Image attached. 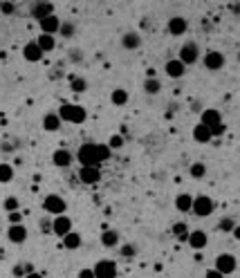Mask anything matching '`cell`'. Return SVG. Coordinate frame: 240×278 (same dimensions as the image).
Wrapping results in <instances>:
<instances>
[{
  "instance_id": "36",
  "label": "cell",
  "mask_w": 240,
  "mask_h": 278,
  "mask_svg": "<svg viewBox=\"0 0 240 278\" xmlns=\"http://www.w3.org/2000/svg\"><path fill=\"white\" fill-rule=\"evenodd\" d=\"M209 130H211V137H222L227 132V126L220 121V123H216V126H211Z\"/></svg>"
},
{
  "instance_id": "47",
  "label": "cell",
  "mask_w": 240,
  "mask_h": 278,
  "mask_svg": "<svg viewBox=\"0 0 240 278\" xmlns=\"http://www.w3.org/2000/svg\"><path fill=\"white\" fill-rule=\"evenodd\" d=\"M25 278H43V276H40V274H36V272H32V274H27Z\"/></svg>"
},
{
  "instance_id": "22",
  "label": "cell",
  "mask_w": 240,
  "mask_h": 278,
  "mask_svg": "<svg viewBox=\"0 0 240 278\" xmlns=\"http://www.w3.org/2000/svg\"><path fill=\"white\" fill-rule=\"evenodd\" d=\"M175 209L182 211V213H189V211L193 209V198L189 196V193H180V196L175 198Z\"/></svg>"
},
{
  "instance_id": "15",
  "label": "cell",
  "mask_w": 240,
  "mask_h": 278,
  "mask_svg": "<svg viewBox=\"0 0 240 278\" xmlns=\"http://www.w3.org/2000/svg\"><path fill=\"white\" fill-rule=\"evenodd\" d=\"M52 14H54V5H52V2H36V5L32 7V18H36L39 23Z\"/></svg>"
},
{
  "instance_id": "42",
  "label": "cell",
  "mask_w": 240,
  "mask_h": 278,
  "mask_svg": "<svg viewBox=\"0 0 240 278\" xmlns=\"http://www.w3.org/2000/svg\"><path fill=\"white\" fill-rule=\"evenodd\" d=\"M79 278H94V269H81Z\"/></svg>"
},
{
  "instance_id": "32",
  "label": "cell",
  "mask_w": 240,
  "mask_h": 278,
  "mask_svg": "<svg viewBox=\"0 0 240 278\" xmlns=\"http://www.w3.org/2000/svg\"><path fill=\"white\" fill-rule=\"evenodd\" d=\"M70 90H72V92H85V90H88V83H85V79H72V81H70Z\"/></svg>"
},
{
  "instance_id": "31",
  "label": "cell",
  "mask_w": 240,
  "mask_h": 278,
  "mask_svg": "<svg viewBox=\"0 0 240 278\" xmlns=\"http://www.w3.org/2000/svg\"><path fill=\"white\" fill-rule=\"evenodd\" d=\"M189 173H191L193 180H202V177L206 175V166L202 164V161H196V164L191 166V171H189Z\"/></svg>"
},
{
  "instance_id": "46",
  "label": "cell",
  "mask_w": 240,
  "mask_h": 278,
  "mask_svg": "<svg viewBox=\"0 0 240 278\" xmlns=\"http://www.w3.org/2000/svg\"><path fill=\"white\" fill-rule=\"evenodd\" d=\"M231 234H234V238H236V240H240V227H236V229L231 231Z\"/></svg>"
},
{
  "instance_id": "44",
  "label": "cell",
  "mask_w": 240,
  "mask_h": 278,
  "mask_svg": "<svg viewBox=\"0 0 240 278\" xmlns=\"http://www.w3.org/2000/svg\"><path fill=\"white\" fill-rule=\"evenodd\" d=\"M40 229H43L45 234H49V229H52V222H49L47 218H43V220H40Z\"/></svg>"
},
{
  "instance_id": "14",
  "label": "cell",
  "mask_w": 240,
  "mask_h": 278,
  "mask_svg": "<svg viewBox=\"0 0 240 278\" xmlns=\"http://www.w3.org/2000/svg\"><path fill=\"white\" fill-rule=\"evenodd\" d=\"M222 121V115L220 110H216V108H204L200 115V123H204V126H216V123Z\"/></svg>"
},
{
  "instance_id": "19",
  "label": "cell",
  "mask_w": 240,
  "mask_h": 278,
  "mask_svg": "<svg viewBox=\"0 0 240 278\" xmlns=\"http://www.w3.org/2000/svg\"><path fill=\"white\" fill-rule=\"evenodd\" d=\"M142 45V36L137 32H128V34L121 36V47L123 49H137Z\"/></svg>"
},
{
  "instance_id": "5",
  "label": "cell",
  "mask_w": 240,
  "mask_h": 278,
  "mask_svg": "<svg viewBox=\"0 0 240 278\" xmlns=\"http://www.w3.org/2000/svg\"><path fill=\"white\" fill-rule=\"evenodd\" d=\"M213 209H216V204H213V200L206 196H198L193 198V213L198 215V218H206V215L213 213Z\"/></svg>"
},
{
  "instance_id": "28",
  "label": "cell",
  "mask_w": 240,
  "mask_h": 278,
  "mask_svg": "<svg viewBox=\"0 0 240 278\" xmlns=\"http://www.w3.org/2000/svg\"><path fill=\"white\" fill-rule=\"evenodd\" d=\"M110 101H113L115 106H126V103H128V92H126V90H121V88L113 90V94H110Z\"/></svg>"
},
{
  "instance_id": "27",
  "label": "cell",
  "mask_w": 240,
  "mask_h": 278,
  "mask_svg": "<svg viewBox=\"0 0 240 278\" xmlns=\"http://www.w3.org/2000/svg\"><path fill=\"white\" fill-rule=\"evenodd\" d=\"M160 90H162V83L157 81L155 77H148L144 81V92L146 94H160Z\"/></svg>"
},
{
  "instance_id": "41",
  "label": "cell",
  "mask_w": 240,
  "mask_h": 278,
  "mask_svg": "<svg viewBox=\"0 0 240 278\" xmlns=\"http://www.w3.org/2000/svg\"><path fill=\"white\" fill-rule=\"evenodd\" d=\"M20 218H23V215H20L18 211H14V213H9V225H20Z\"/></svg>"
},
{
  "instance_id": "13",
  "label": "cell",
  "mask_w": 240,
  "mask_h": 278,
  "mask_svg": "<svg viewBox=\"0 0 240 278\" xmlns=\"http://www.w3.org/2000/svg\"><path fill=\"white\" fill-rule=\"evenodd\" d=\"M23 59L30 61V63H39L43 59V49L39 47V43H27L23 47Z\"/></svg>"
},
{
  "instance_id": "26",
  "label": "cell",
  "mask_w": 240,
  "mask_h": 278,
  "mask_svg": "<svg viewBox=\"0 0 240 278\" xmlns=\"http://www.w3.org/2000/svg\"><path fill=\"white\" fill-rule=\"evenodd\" d=\"M63 244H65V249H68V251H74V249L81 247V236L74 234V231H70V234L63 238Z\"/></svg>"
},
{
  "instance_id": "30",
  "label": "cell",
  "mask_w": 240,
  "mask_h": 278,
  "mask_svg": "<svg viewBox=\"0 0 240 278\" xmlns=\"http://www.w3.org/2000/svg\"><path fill=\"white\" fill-rule=\"evenodd\" d=\"M14 180V168L9 164H0V184H9Z\"/></svg>"
},
{
  "instance_id": "24",
  "label": "cell",
  "mask_w": 240,
  "mask_h": 278,
  "mask_svg": "<svg viewBox=\"0 0 240 278\" xmlns=\"http://www.w3.org/2000/svg\"><path fill=\"white\" fill-rule=\"evenodd\" d=\"M39 47L43 49V54H47V52H52V49L56 47V40H54V36H49V34H40L39 36Z\"/></svg>"
},
{
  "instance_id": "33",
  "label": "cell",
  "mask_w": 240,
  "mask_h": 278,
  "mask_svg": "<svg viewBox=\"0 0 240 278\" xmlns=\"http://www.w3.org/2000/svg\"><path fill=\"white\" fill-rule=\"evenodd\" d=\"M97 151H99V157H101V161H108L110 155H113V151H110L108 144H97Z\"/></svg>"
},
{
  "instance_id": "38",
  "label": "cell",
  "mask_w": 240,
  "mask_h": 278,
  "mask_svg": "<svg viewBox=\"0 0 240 278\" xmlns=\"http://www.w3.org/2000/svg\"><path fill=\"white\" fill-rule=\"evenodd\" d=\"M108 146H110V151H113V148H121L123 146V137L121 135H113L110 137V142H108Z\"/></svg>"
},
{
  "instance_id": "17",
  "label": "cell",
  "mask_w": 240,
  "mask_h": 278,
  "mask_svg": "<svg viewBox=\"0 0 240 278\" xmlns=\"http://www.w3.org/2000/svg\"><path fill=\"white\" fill-rule=\"evenodd\" d=\"M52 161H54V166H59V168H68V166L72 164V153L65 151V148H59V151H54V155H52Z\"/></svg>"
},
{
  "instance_id": "1",
  "label": "cell",
  "mask_w": 240,
  "mask_h": 278,
  "mask_svg": "<svg viewBox=\"0 0 240 278\" xmlns=\"http://www.w3.org/2000/svg\"><path fill=\"white\" fill-rule=\"evenodd\" d=\"M59 117H61V121L83 123L85 121V108L77 106V103H63V106L59 108Z\"/></svg>"
},
{
  "instance_id": "34",
  "label": "cell",
  "mask_w": 240,
  "mask_h": 278,
  "mask_svg": "<svg viewBox=\"0 0 240 278\" xmlns=\"http://www.w3.org/2000/svg\"><path fill=\"white\" fill-rule=\"evenodd\" d=\"M5 211L7 213H14V211H18V198H7L5 200Z\"/></svg>"
},
{
  "instance_id": "18",
  "label": "cell",
  "mask_w": 240,
  "mask_h": 278,
  "mask_svg": "<svg viewBox=\"0 0 240 278\" xmlns=\"http://www.w3.org/2000/svg\"><path fill=\"white\" fill-rule=\"evenodd\" d=\"M186 20L182 18V16H173V18H168V32H171L173 36H182L186 32Z\"/></svg>"
},
{
  "instance_id": "48",
  "label": "cell",
  "mask_w": 240,
  "mask_h": 278,
  "mask_svg": "<svg viewBox=\"0 0 240 278\" xmlns=\"http://www.w3.org/2000/svg\"><path fill=\"white\" fill-rule=\"evenodd\" d=\"M238 61H240V54H238Z\"/></svg>"
},
{
  "instance_id": "21",
  "label": "cell",
  "mask_w": 240,
  "mask_h": 278,
  "mask_svg": "<svg viewBox=\"0 0 240 278\" xmlns=\"http://www.w3.org/2000/svg\"><path fill=\"white\" fill-rule=\"evenodd\" d=\"M186 242L191 244L193 249H204V247H206V234H204V231H200V229H198V231H191Z\"/></svg>"
},
{
  "instance_id": "7",
  "label": "cell",
  "mask_w": 240,
  "mask_h": 278,
  "mask_svg": "<svg viewBox=\"0 0 240 278\" xmlns=\"http://www.w3.org/2000/svg\"><path fill=\"white\" fill-rule=\"evenodd\" d=\"M216 269L220 274H234L236 269H238V260H236V256H231V254H220L216 258Z\"/></svg>"
},
{
  "instance_id": "40",
  "label": "cell",
  "mask_w": 240,
  "mask_h": 278,
  "mask_svg": "<svg viewBox=\"0 0 240 278\" xmlns=\"http://www.w3.org/2000/svg\"><path fill=\"white\" fill-rule=\"evenodd\" d=\"M121 256L132 258V256H135V247H132V244H123V247H121Z\"/></svg>"
},
{
  "instance_id": "29",
  "label": "cell",
  "mask_w": 240,
  "mask_h": 278,
  "mask_svg": "<svg viewBox=\"0 0 240 278\" xmlns=\"http://www.w3.org/2000/svg\"><path fill=\"white\" fill-rule=\"evenodd\" d=\"M189 234H191V231H189V227H186L184 222H175V225H173V236H175L177 240H189Z\"/></svg>"
},
{
  "instance_id": "12",
  "label": "cell",
  "mask_w": 240,
  "mask_h": 278,
  "mask_svg": "<svg viewBox=\"0 0 240 278\" xmlns=\"http://www.w3.org/2000/svg\"><path fill=\"white\" fill-rule=\"evenodd\" d=\"M39 25H40V34H49V36H54L56 32L61 30V20L56 18V14L47 16V18H43Z\"/></svg>"
},
{
  "instance_id": "25",
  "label": "cell",
  "mask_w": 240,
  "mask_h": 278,
  "mask_svg": "<svg viewBox=\"0 0 240 278\" xmlns=\"http://www.w3.org/2000/svg\"><path fill=\"white\" fill-rule=\"evenodd\" d=\"M101 244H103V247H117V244H119V234H117V231H113V229L103 231V234H101Z\"/></svg>"
},
{
  "instance_id": "37",
  "label": "cell",
  "mask_w": 240,
  "mask_h": 278,
  "mask_svg": "<svg viewBox=\"0 0 240 278\" xmlns=\"http://www.w3.org/2000/svg\"><path fill=\"white\" fill-rule=\"evenodd\" d=\"M220 229H222V231H227V234H231V231L236 229L234 220H231V218H222V220H220Z\"/></svg>"
},
{
  "instance_id": "9",
  "label": "cell",
  "mask_w": 240,
  "mask_h": 278,
  "mask_svg": "<svg viewBox=\"0 0 240 278\" xmlns=\"http://www.w3.org/2000/svg\"><path fill=\"white\" fill-rule=\"evenodd\" d=\"M52 231H54L56 236H61V238H65V236L72 231V220H70L68 215H56L54 222H52Z\"/></svg>"
},
{
  "instance_id": "3",
  "label": "cell",
  "mask_w": 240,
  "mask_h": 278,
  "mask_svg": "<svg viewBox=\"0 0 240 278\" xmlns=\"http://www.w3.org/2000/svg\"><path fill=\"white\" fill-rule=\"evenodd\" d=\"M177 59H180L184 65L198 63V59H200V47H198V43H193V40L184 43V45L180 47V56H177Z\"/></svg>"
},
{
  "instance_id": "4",
  "label": "cell",
  "mask_w": 240,
  "mask_h": 278,
  "mask_svg": "<svg viewBox=\"0 0 240 278\" xmlns=\"http://www.w3.org/2000/svg\"><path fill=\"white\" fill-rule=\"evenodd\" d=\"M43 209L47 211L49 215H63L65 209H68V204H65V200L61 196H56V193H52V196H47L43 200Z\"/></svg>"
},
{
  "instance_id": "10",
  "label": "cell",
  "mask_w": 240,
  "mask_h": 278,
  "mask_svg": "<svg viewBox=\"0 0 240 278\" xmlns=\"http://www.w3.org/2000/svg\"><path fill=\"white\" fill-rule=\"evenodd\" d=\"M79 180L83 182V184H97V182L101 180V171H99L97 166H81Z\"/></svg>"
},
{
  "instance_id": "11",
  "label": "cell",
  "mask_w": 240,
  "mask_h": 278,
  "mask_svg": "<svg viewBox=\"0 0 240 278\" xmlns=\"http://www.w3.org/2000/svg\"><path fill=\"white\" fill-rule=\"evenodd\" d=\"M164 72H166L168 79H182L186 72V65L182 63L180 59H171V61H166V65H164Z\"/></svg>"
},
{
  "instance_id": "16",
  "label": "cell",
  "mask_w": 240,
  "mask_h": 278,
  "mask_svg": "<svg viewBox=\"0 0 240 278\" xmlns=\"http://www.w3.org/2000/svg\"><path fill=\"white\" fill-rule=\"evenodd\" d=\"M7 238H9V242L20 244V242L27 240V229H25L23 225H9V229H7Z\"/></svg>"
},
{
  "instance_id": "45",
  "label": "cell",
  "mask_w": 240,
  "mask_h": 278,
  "mask_svg": "<svg viewBox=\"0 0 240 278\" xmlns=\"http://www.w3.org/2000/svg\"><path fill=\"white\" fill-rule=\"evenodd\" d=\"M14 274H16V276H27V274H25V267H23V265H16V267H14Z\"/></svg>"
},
{
  "instance_id": "39",
  "label": "cell",
  "mask_w": 240,
  "mask_h": 278,
  "mask_svg": "<svg viewBox=\"0 0 240 278\" xmlns=\"http://www.w3.org/2000/svg\"><path fill=\"white\" fill-rule=\"evenodd\" d=\"M0 11H2L5 16L14 14V2H0Z\"/></svg>"
},
{
  "instance_id": "43",
  "label": "cell",
  "mask_w": 240,
  "mask_h": 278,
  "mask_svg": "<svg viewBox=\"0 0 240 278\" xmlns=\"http://www.w3.org/2000/svg\"><path fill=\"white\" fill-rule=\"evenodd\" d=\"M204 278H225V274H220V272H218V269H209Z\"/></svg>"
},
{
  "instance_id": "23",
  "label": "cell",
  "mask_w": 240,
  "mask_h": 278,
  "mask_svg": "<svg viewBox=\"0 0 240 278\" xmlns=\"http://www.w3.org/2000/svg\"><path fill=\"white\" fill-rule=\"evenodd\" d=\"M61 123H63V121H61V117H59V115H54V113H49V115H45V117H43V128L47 132H56L61 128Z\"/></svg>"
},
{
  "instance_id": "6",
  "label": "cell",
  "mask_w": 240,
  "mask_h": 278,
  "mask_svg": "<svg viewBox=\"0 0 240 278\" xmlns=\"http://www.w3.org/2000/svg\"><path fill=\"white\" fill-rule=\"evenodd\" d=\"M92 269L94 278H117V263H113V260H99Z\"/></svg>"
},
{
  "instance_id": "2",
  "label": "cell",
  "mask_w": 240,
  "mask_h": 278,
  "mask_svg": "<svg viewBox=\"0 0 240 278\" xmlns=\"http://www.w3.org/2000/svg\"><path fill=\"white\" fill-rule=\"evenodd\" d=\"M77 159L81 166H101V157H99L97 144H83V146L77 151Z\"/></svg>"
},
{
  "instance_id": "8",
  "label": "cell",
  "mask_w": 240,
  "mask_h": 278,
  "mask_svg": "<svg viewBox=\"0 0 240 278\" xmlns=\"http://www.w3.org/2000/svg\"><path fill=\"white\" fill-rule=\"evenodd\" d=\"M222 65H225V56H222V52H218V49H211V52L204 54V68L211 70V72H218V70H222Z\"/></svg>"
},
{
  "instance_id": "35",
  "label": "cell",
  "mask_w": 240,
  "mask_h": 278,
  "mask_svg": "<svg viewBox=\"0 0 240 278\" xmlns=\"http://www.w3.org/2000/svg\"><path fill=\"white\" fill-rule=\"evenodd\" d=\"M74 30H77V27H74L72 23H61V34L65 36V39H70V36H74Z\"/></svg>"
},
{
  "instance_id": "20",
  "label": "cell",
  "mask_w": 240,
  "mask_h": 278,
  "mask_svg": "<svg viewBox=\"0 0 240 278\" xmlns=\"http://www.w3.org/2000/svg\"><path fill=\"white\" fill-rule=\"evenodd\" d=\"M193 139H196L198 144H206V142H211L213 137H211L209 126H204V123H198V126L193 128Z\"/></svg>"
}]
</instances>
